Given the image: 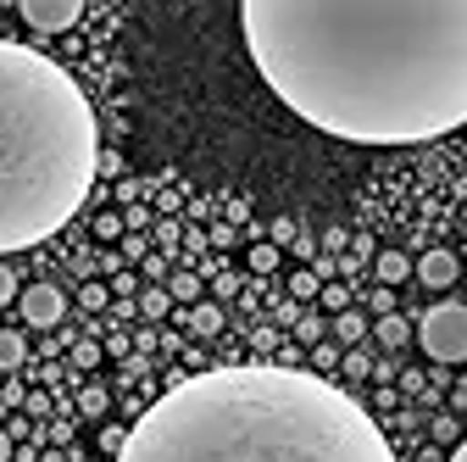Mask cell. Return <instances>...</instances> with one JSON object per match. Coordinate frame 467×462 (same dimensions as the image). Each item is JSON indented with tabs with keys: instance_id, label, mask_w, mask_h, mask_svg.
<instances>
[{
	"instance_id": "obj_33",
	"label": "cell",
	"mask_w": 467,
	"mask_h": 462,
	"mask_svg": "<svg viewBox=\"0 0 467 462\" xmlns=\"http://www.w3.org/2000/svg\"><path fill=\"white\" fill-rule=\"evenodd\" d=\"M145 273H150V278H161V273H167V257H156V251H150V257H145Z\"/></svg>"
},
{
	"instance_id": "obj_36",
	"label": "cell",
	"mask_w": 467,
	"mask_h": 462,
	"mask_svg": "<svg viewBox=\"0 0 467 462\" xmlns=\"http://www.w3.org/2000/svg\"><path fill=\"white\" fill-rule=\"evenodd\" d=\"M45 462H67V451H45Z\"/></svg>"
},
{
	"instance_id": "obj_8",
	"label": "cell",
	"mask_w": 467,
	"mask_h": 462,
	"mask_svg": "<svg viewBox=\"0 0 467 462\" xmlns=\"http://www.w3.org/2000/svg\"><path fill=\"white\" fill-rule=\"evenodd\" d=\"M373 334H379V345H384V352H400V345L412 340V323H406L400 312H384V318L373 323Z\"/></svg>"
},
{
	"instance_id": "obj_3",
	"label": "cell",
	"mask_w": 467,
	"mask_h": 462,
	"mask_svg": "<svg viewBox=\"0 0 467 462\" xmlns=\"http://www.w3.org/2000/svg\"><path fill=\"white\" fill-rule=\"evenodd\" d=\"M100 173L89 95L50 56L0 39V257L78 217Z\"/></svg>"
},
{
	"instance_id": "obj_30",
	"label": "cell",
	"mask_w": 467,
	"mask_h": 462,
	"mask_svg": "<svg viewBox=\"0 0 467 462\" xmlns=\"http://www.w3.org/2000/svg\"><path fill=\"white\" fill-rule=\"evenodd\" d=\"M323 246H328V251H345V246H350V235H345V228H328Z\"/></svg>"
},
{
	"instance_id": "obj_13",
	"label": "cell",
	"mask_w": 467,
	"mask_h": 462,
	"mask_svg": "<svg viewBox=\"0 0 467 462\" xmlns=\"http://www.w3.org/2000/svg\"><path fill=\"white\" fill-rule=\"evenodd\" d=\"M167 296L195 307V301H201V273H172V278H167Z\"/></svg>"
},
{
	"instance_id": "obj_7",
	"label": "cell",
	"mask_w": 467,
	"mask_h": 462,
	"mask_svg": "<svg viewBox=\"0 0 467 462\" xmlns=\"http://www.w3.org/2000/svg\"><path fill=\"white\" fill-rule=\"evenodd\" d=\"M412 273H418V278L429 284V290H451L462 268H456V257H451V251H429L423 262H412Z\"/></svg>"
},
{
	"instance_id": "obj_26",
	"label": "cell",
	"mask_w": 467,
	"mask_h": 462,
	"mask_svg": "<svg viewBox=\"0 0 467 462\" xmlns=\"http://www.w3.org/2000/svg\"><path fill=\"white\" fill-rule=\"evenodd\" d=\"M123 257H129V262H145V257H150V246H145L140 235H123Z\"/></svg>"
},
{
	"instance_id": "obj_11",
	"label": "cell",
	"mask_w": 467,
	"mask_h": 462,
	"mask_svg": "<svg viewBox=\"0 0 467 462\" xmlns=\"http://www.w3.org/2000/svg\"><path fill=\"white\" fill-rule=\"evenodd\" d=\"M184 323H190V334H201V340H212V334L223 329V307H212V301H195Z\"/></svg>"
},
{
	"instance_id": "obj_19",
	"label": "cell",
	"mask_w": 467,
	"mask_h": 462,
	"mask_svg": "<svg viewBox=\"0 0 467 462\" xmlns=\"http://www.w3.org/2000/svg\"><path fill=\"white\" fill-rule=\"evenodd\" d=\"M251 268H256V273H273V268H278V246H273V240H267V246H251Z\"/></svg>"
},
{
	"instance_id": "obj_2",
	"label": "cell",
	"mask_w": 467,
	"mask_h": 462,
	"mask_svg": "<svg viewBox=\"0 0 467 462\" xmlns=\"http://www.w3.org/2000/svg\"><path fill=\"white\" fill-rule=\"evenodd\" d=\"M117 462H395V451L339 384L284 362H240L150 401Z\"/></svg>"
},
{
	"instance_id": "obj_10",
	"label": "cell",
	"mask_w": 467,
	"mask_h": 462,
	"mask_svg": "<svg viewBox=\"0 0 467 462\" xmlns=\"http://www.w3.org/2000/svg\"><path fill=\"white\" fill-rule=\"evenodd\" d=\"M373 273H379V284L389 290V284H400V278H412V262H406L400 251H379L373 257Z\"/></svg>"
},
{
	"instance_id": "obj_24",
	"label": "cell",
	"mask_w": 467,
	"mask_h": 462,
	"mask_svg": "<svg viewBox=\"0 0 467 462\" xmlns=\"http://www.w3.org/2000/svg\"><path fill=\"white\" fill-rule=\"evenodd\" d=\"M95 235H100V240H123V217H117V212L95 217Z\"/></svg>"
},
{
	"instance_id": "obj_29",
	"label": "cell",
	"mask_w": 467,
	"mask_h": 462,
	"mask_svg": "<svg viewBox=\"0 0 467 462\" xmlns=\"http://www.w3.org/2000/svg\"><path fill=\"white\" fill-rule=\"evenodd\" d=\"M156 240H161V251H172V246H179V223H161Z\"/></svg>"
},
{
	"instance_id": "obj_31",
	"label": "cell",
	"mask_w": 467,
	"mask_h": 462,
	"mask_svg": "<svg viewBox=\"0 0 467 462\" xmlns=\"http://www.w3.org/2000/svg\"><path fill=\"white\" fill-rule=\"evenodd\" d=\"M50 440H56V446H67V440H73V424H67V418H62V424H50Z\"/></svg>"
},
{
	"instance_id": "obj_21",
	"label": "cell",
	"mask_w": 467,
	"mask_h": 462,
	"mask_svg": "<svg viewBox=\"0 0 467 462\" xmlns=\"http://www.w3.org/2000/svg\"><path fill=\"white\" fill-rule=\"evenodd\" d=\"M267 235H273V246L284 251V246H296V240H301V228H296V223H289V217H278V223L267 228Z\"/></svg>"
},
{
	"instance_id": "obj_16",
	"label": "cell",
	"mask_w": 467,
	"mask_h": 462,
	"mask_svg": "<svg viewBox=\"0 0 467 462\" xmlns=\"http://www.w3.org/2000/svg\"><path fill=\"white\" fill-rule=\"evenodd\" d=\"M106 401H111V395H106L100 384H89V390L78 395V413H84V418H100V413H106Z\"/></svg>"
},
{
	"instance_id": "obj_14",
	"label": "cell",
	"mask_w": 467,
	"mask_h": 462,
	"mask_svg": "<svg viewBox=\"0 0 467 462\" xmlns=\"http://www.w3.org/2000/svg\"><path fill=\"white\" fill-rule=\"evenodd\" d=\"M312 296H323V278L312 268H301L296 278H289V301H312Z\"/></svg>"
},
{
	"instance_id": "obj_27",
	"label": "cell",
	"mask_w": 467,
	"mask_h": 462,
	"mask_svg": "<svg viewBox=\"0 0 467 462\" xmlns=\"http://www.w3.org/2000/svg\"><path fill=\"white\" fill-rule=\"evenodd\" d=\"M6 301H17V278H12V268H0V307Z\"/></svg>"
},
{
	"instance_id": "obj_5",
	"label": "cell",
	"mask_w": 467,
	"mask_h": 462,
	"mask_svg": "<svg viewBox=\"0 0 467 462\" xmlns=\"http://www.w3.org/2000/svg\"><path fill=\"white\" fill-rule=\"evenodd\" d=\"M17 307H23V323L56 329V323H62V312H67V296L56 290V284H28V290L17 296Z\"/></svg>"
},
{
	"instance_id": "obj_4",
	"label": "cell",
	"mask_w": 467,
	"mask_h": 462,
	"mask_svg": "<svg viewBox=\"0 0 467 462\" xmlns=\"http://www.w3.org/2000/svg\"><path fill=\"white\" fill-rule=\"evenodd\" d=\"M418 345L434 362H467V307L462 301H440L418 318Z\"/></svg>"
},
{
	"instance_id": "obj_12",
	"label": "cell",
	"mask_w": 467,
	"mask_h": 462,
	"mask_svg": "<svg viewBox=\"0 0 467 462\" xmlns=\"http://www.w3.org/2000/svg\"><path fill=\"white\" fill-rule=\"evenodd\" d=\"M362 334H368V318H362V312H339V318H334V340L350 345V352H357V340H362Z\"/></svg>"
},
{
	"instance_id": "obj_32",
	"label": "cell",
	"mask_w": 467,
	"mask_h": 462,
	"mask_svg": "<svg viewBox=\"0 0 467 462\" xmlns=\"http://www.w3.org/2000/svg\"><path fill=\"white\" fill-rule=\"evenodd\" d=\"M389 307H395V301H389V290H384V284H379V290H373V312H379V318H384V312H389Z\"/></svg>"
},
{
	"instance_id": "obj_22",
	"label": "cell",
	"mask_w": 467,
	"mask_h": 462,
	"mask_svg": "<svg viewBox=\"0 0 467 462\" xmlns=\"http://www.w3.org/2000/svg\"><path fill=\"white\" fill-rule=\"evenodd\" d=\"M339 368H345L350 379H368V373H373V362H368L362 352H345V357H339Z\"/></svg>"
},
{
	"instance_id": "obj_18",
	"label": "cell",
	"mask_w": 467,
	"mask_h": 462,
	"mask_svg": "<svg viewBox=\"0 0 467 462\" xmlns=\"http://www.w3.org/2000/svg\"><path fill=\"white\" fill-rule=\"evenodd\" d=\"M317 301H323V307H328V312L339 318V312L350 307V290H345V284H323V296H317Z\"/></svg>"
},
{
	"instance_id": "obj_25",
	"label": "cell",
	"mask_w": 467,
	"mask_h": 462,
	"mask_svg": "<svg viewBox=\"0 0 467 462\" xmlns=\"http://www.w3.org/2000/svg\"><path fill=\"white\" fill-rule=\"evenodd\" d=\"M73 362H78V368H95V362H100V345H95V340H78V345H73Z\"/></svg>"
},
{
	"instance_id": "obj_20",
	"label": "cell",
	"mask_w": 467,
	"mask_h": 462,
	"mask_svg": "<svg viewBox=\"0 0 467 462\" xmlns=\"http://www.w3.org/2000/svg\"><path fill=\"white\" fill-rule=\"evenodd\" d=\"M296 340H306V345H323V318L301 312V323H296Z\"/></svg>"
},
{
	"instance_id": "obj_23",
	"label": "cell",
	"mask_w": 467,
	"mask_h": 462,
	"mask_svg": "<svg viewBox=\"0 0 467 462\" xmlns=\"http://www.w3.org/2000/svg\"><path fill=\"white\" fill-rule=\"evenodd\" d=\"M123 446H129V429H117V424H106V429H100V451H111V457H117Z\"/></svg>"
},
{
	"instance_id": "obj_15",
	"label": "cell",
	"mask_w": 467,
	"mask_h": 462,
	"mask_svg": "<svg viewBox=\"0 0 467 462\" xmlns=\"http://www.w3.org/2000/svg\"><path fill=\"white\" fill-rule=\"evenodd\" d=\"M167 307H172V296L161 290V284H150V290L140 296V318H167Z\"/></svg>"
},
{
	"instance_id": "obj_9",
	"label": "cell",
	"mask_w": 467,
	"mask_h": 462,
	"mask_svg": "<svg viewBox=\"0 0 467 462\" xmlns=\"http://www.w3.org/2000/svg\"><path fill=\"white\" fill-rule=\"evenodd\" d=\"M28 362V340L17 329H0V373H17Z\"/></svg>"
},
{
	"instance_id": "obj_37",
	"label": "cell",
	"mask_w": 467,
	"mask_h": 462,
	"mask_svg": "<svg viewBox=\"0 0 467 462\" xmlns=\"http://www.w3.org/2000/svg\"><path fill=\"white\" fill-rule=\"evenodd\" d=\"M462 217H467V212H462Z\"/></svg>"
},
{
	"instance_id": "obj_6",
	"label": "cell",
	"mask_w": 467,
	"mask_h": 462,
	"mask_svg": "<svg viewBox=\"0 0 467 462\" xmlns=\"http://www.w3.org/2000/svg\"><path fill=\"white\" fill-rule=\"evenodd\" d=\"M17 12H23V23L39 28V34H62V28H73V23L84 17L78 0H23Z\"/></svg>"
},
{
	"instance_id": "obj_35",
	"label": "cell",
	"mask_w": 467,
	"mask_h": 462,
	"mask_svg": "<svg viewBox=\"0 0 467 462\" xmlns=\"http://www.w3.org/2000/svg\"><path fill=\"white\" fill-rule=\"evenodd\" d=\"M451 462H467V440H462V446H456V451H451Z\"/></svg>"
},
{
	"instance_id": "obj_34",
	"label": "cell",
	"mask_w": 467,
	"mask_h": 462,
	"mask_svg": "<svg viewBox=\"0 0 467 462\" xmlns=\"http://www.w3.org/2000/svg\"><path fill=\"white\" fill-rule=\"evenodd\" d=\"M0 462H12V435L0 429Z\"/></svg>"
},
{
	"instance_id": "obj_1",
	"label": "cell",
	"mask_w": 467,
	"mask_h": 462,
	"mask_svg": "<svg viewBox=\"0 0 467 462\" xmlns=\"http://www.w3.org/2000/svg\"><path fill=\"white\" fill-rule=\"evenodd\" d=\"M267 89L350 145H423L467 123V0H245Z\"/></svg>"
},
{
	"instance_id": "obj_28",
	"label": "cell",
	"mask_w": 467,
	"mask_h": 462,
	"mask_svg": "<svg viewBox=\"0 0 467 462\" xmlns=\"http://www.w3.org/2000/svg\"><path fill=\"white\" fill-rule=\"evenodd\" d=\"M434 440H456V418H451V413L434 418Z\"/></svg>"
},
{
	"instance_id": "obj_17",
	"label": "cell",
	"mask_w": 467,
	"mask_h": 462,
	"mask_svg": "<svg viewBox=\"0 0 467 462\" xmlns=\"http://www.w3.org/2000/svg\"><path fill=\"white\" fill-rule=\"evenodd\" d=\"M106 301H111V290H106V284H84V290H78V307H84V312H100Z\"/></svg>"
}]
</instances>
